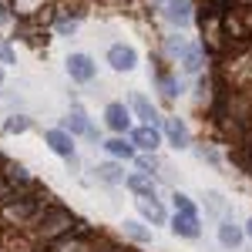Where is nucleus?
<instances>
[{
  "instance_id": "obj_25",
  "label": "nucleus",
  "mask_w": 252,
  "mask_h": 252,
  "mask_svg": "<svg viewBox=\"0 0 252 252\" xmlns=\"http://www.w3.org/2000/svg\"><path fill=\"white\" fill-rule=\"evenodd\" d=\"M195 155L202 158V161H209L212 168H222V158H219V152H215L212 145H198V148H195Z\"/></svg>"
},
{
  "instance_id": "obj_16",
  "label": "nucleus",
  "mask_w": 252,
  "mask_h": 252,
  "mask_svg": "<svg viewBox=\"0 0 252 252\" xmlns=\"http://www.w3.org/2000/svg\"><path fill=\"white\" fill-rule=\"evenodd\" d=\"M161 125H165V138L172 141L175 148H189V145H192V138H189V125H185L182 118H165Z\"/></svg>"
},
{
  "instance_id": "obj_32",
  "label": "nucleus",
  "mask_w": 252,
  "mask_h": 252,
  "mask_svg": "<svg viewBox=\"0 0 252 252\" xmlns=\"http://www.w3.org/2000/svg\"><path fill=\"white\" fill-rule=\"evenodd\" d=\"M155 3H168V0H155Z\"/></svg>"
},
{
  "instance_id": "obj_28",
  "label": "nucleus",
  "mask_w": 252,
  "mask_h": 252,
  "mask_svg": "<svg viewBox=\"0 0 252 252\" xmlns=\"http://www.w3.org/2000/svg\"><path fill=\"white\" fill-rule=\"evenodd\" d=\"M14 61H17V54H14V51L0 40V64H14Z\"/></svg>"
},
{
  "instance_id": "obj_23",
  "label": "nucleus",
  "mask_w": 252,
  "mask_h": 252,
  "mask_svg": "<svg viewBox=\"0 0 252 252\" xmlns=\"http://www.w3.org/2000/svg\"><path fill=\"white\" fill-rule=\"evenodd\" d=\"M158 88H161V94L168 97V101H175V97L182 94V84H178L175 74H158Z\"/></svg>"
},
{
  "instance_id": "obj_26",
  "label": "nucleus",
  "mask_w": 252,
  "mask_h": 252,
  "mask_svg": "<svg viewBox=\"0 0 252 252\" xmlns=\"http://www.w3.org/2000/svg\"><path fill=\"white\" fill-rule=\"evenodd\" d=\"M54 34H61V37H74V34H78V20L61 17L58 24H54Z\"/></svg>"
},
{
  "instance_id": "obj_13",
  "label": "nucleus",
  "mask_w": 252,
  "mask_h": 252,
  "mask_svg": "<svg viewBox=\"0 0 252 252\" xmlns=\"http://www.w3.org/2000/svg\"><path fill=\"white\" fill-rule=\"evenodd\" d=\"M168 229H172L178 239H198V235H202V222H198V215H182V212H175Z\"/></svg>"
},
{
  "instance_id": "obj_31",
  "label": "nucleus",
  "mask_w": 252,
  "mask_h": 252,
  "mask_svg": "<svg viewBox=\"0 0 252 252\" xmlns=\"http://www.w3.org/2000/svg\"><path fill=\"white\" fill-rule=\"evenodd\" d=\"M0 84H3V64H0Z\"/></svg>"
},
{
  "instance_id": "obj_12",
  "label": "nucleus",
  "mask_w": 252,
  "mask_h": 252,
  "mask_svg": "<svg viewBox=\"0 0 252 252\" xmlns=\"http://www.w3.org/2000/svg\"><path fill=\"white\" fill-rule=\"evenodd\" d=\"M101 148H104V152H108L111 158H118V161H135V155H138L128 135H115V138H108V141H101Z\"/></svg>"
},
{
  "instance_id": "obj_24",
  "label": "nucleus",
  "mask_w": 252,
  "mask_h": 252,
  "mask_svg": "<svg viewBox=\"0 0 252 252\" xmlns=\"http://www.w3.org/2000/svg\"><path fill=\"white\" fill-rule=\"evenodd\" d=\"M172 205H175V212H182V215H198L195 202L185 192H172Z\"/></svg>"
},
{
  "instance_id": "obj_17",
  "label": "nucleus",
  "mask_w": 252,
  "mask_h": 252,
  "mask_svg": "<svg viewBox=\"0 0 252 252\" xmlns=\"http://www.w3.org/2000/svg\"><path fill=\"white\" fill-rule=\"evenodd\" d=\"M178 64H182L185 74H202V67H205V51H202L198 44H189V47L182 51Z\"/></svg>"
},
{
  "instance_id": "obj_1",
  "label": "nucleus",
  "mask_w": 252,
  "mask_h": 252,
  "mask_svg": "<svg viewBox=\"0 0 252 252\" xmlns=\"http://www.w3.org/2000/svg\"><path fill=\"white\" fill-rule=\"evenodd\" d=\"M0 215H3V222H10V225H24V222H31V219L40 215V205L31 202V198H20V195H7V198L0 202Z\"/></svg>"
},
{
  "instance_id": "obj_15",
  "label": "nucleus",
  "mask_w": 252,
  "mask_h": 252,
  "mask_svg": "<svg viewBox=\"0 0 252 252\" xmlns=\"http://www.w3.org/2000/svg\"><path fill=\"white\" fill-rule=\"evenodd\" d=\"M192 3L189 0H168L165 3V20L168 24H175V27H189L192 24Z\"/></svg>"
},
{
  "instance_id": "obj_11",
  "label": "nucleus",
  "mask_w": 252,
  "mask_h": 252,
  "mask_svg": "<svg viewBox=\"0 0 252 252\" xmlns=\"http://www.w3.org/2000/svg\"><path fill=\"white\" fill-rule=\"evenodd\" d=\"M138 212L145 215V222H152V225H165L168 222V212H165V205L158 202V198H152V195H141V198H135Z\"/></svg>"
},
{
  "instance_id": "obj_10",
  "label": "nucleus",
  "mask_w": 252,
  "mask_h": 252,
  "mask_svg": "<svg viewBox=\"0 0 252 252\" xmlns=\"http://www.w3.org/2000/svg\"><path fill=\"white\" fill-rule=\"evenodd\" d=\"M128 111H131L135 118H141V125H158L155 104H152L145 94H138V91H131V94H128Z\"/></svg>"
},
{
  "instance_id": "obj_27",
  "label": "nucleus",
  "mask_w": 252,
  "mask_h": 252,
  "mask_svg": "<svg viewBox=\"0 0 252 252\" xmlns=\"http://www.w3.org/2000/svg\"><path fill=\"white\" fill-rule=\"evenodd\" d=\"M209 209H212V212L219 215V219H225V215H232V212H229V205L222 202V195H215V192H209Z\"/></svg>"
},
{
  "instance_id": "obj_33",
  "label": "nucleus",
  "mask_w": 252,
  "mask_h": 252,
  "mask_svg": "<svg viewBox=\"0 0 252 252\" xmlns=\"http://www.w3.org/2000/svg\"><path fill=\"white\" fill-rule=\"evenodd\" d=\"M0 165H3V155H0Z\"/></svg>"
},
{
  "instance_id": "obj_30",
  "label": "nucleus",
  "mask_w": 252,
  "mask_h": 252,
  "mask_svg": "<svg viewBox=\"0 0 252 252\" xmlns=\"http://www.w3.org/2000/svg\"><path fill=\"white\" fill-rule=\"evenodd\" d=\"M242 232H246V235H249V239H252V219H249V222H246V229H242Z\"/></svg>"
},
{
  "instance_id": "obj_7",
  "label": "nucleus",
  "mask_w": 252,
  "mask_h": 252,
  "mask_svg": "<svg viewBox=\"0 0 252 252\" xmlns=\"http://www.w3.org/2000/svg\"><path fill=\"white\" fill-rule=\"evenodd\" d=\"M128 138H131L135 152H158V148H161V131H158V125H141V128H131V131H128Z\"/></svg>"
},
{
  "instance_id": "obj_20",
  "label": "nucleus",
  "mask_w": 252,
  "mask_h": 252,
  "mask_svg": "<svg viewBox=\"0 0 252 252\" xmlns=\"http://www.w3.org/2000/svg\"><path fill=\"white\" fill-rule=\"evenodd\" d=\"M121 232L128 235V239H135V242H141V246L152 242V229L141 225V222H135V219H125V222H121Z\"/></svg>"
},
{
  "instance_id": "obj_22",
  "label": "nucleus",
  "mask_w": 252,
  "mask_h": 252,
  "mask_svg": "<svg viewBox=\"0 0 252 252\" xmlns=\"http://www.w3.org/2000/svg\"><path fill=\"white\" fill-rule=\"evenodd\" d=\"M135 165H138L145 175H152V178H155L158 168H161V158H158L155 152H145V155H135Z\"/></svg>"
},
{
  "instance_id": "obj_6",
  "label": "nucleus",
  "mask_w": 252,
  "mask_h": 252,
  "mask_svg": "<svg viewBox=\"0 0 252 252\" xmlns=\"http://www.w3.org/2000/svg\"><path fill=\"white\" fill-rule=\"evenodd\" d=\"M104 125H108L115 135H128V131H131V111H128V104H125V101H111V104L104 108Z\"/></svg>"
},
{
  "instance_id": "obj_34",
  "label": "nucleus",
  "mask_w": 252,
  "mask_h": 252,
  "mask_svg": "<svg viewBox=\"0 0 252 252\" xmlns=\"http://www.w3.org/2000/svg\"><path fill=\"white\" fill-rule=\"evenodd\" d=\"M0 97H3V94H0Z\"/></svg>"
},
{
  "instance_id": "obj_14",
  "label": "nucleus",
  "mask_w": 252,
  "mask_h": 252,
  "mask_svg": "<svg viewBox=\"0 0 252 252\" xmlns=\"http://www.w3.org/2000/svg\"><path fill=\"white\" fill-rule=\"evenodd\" d=\"M3 182L10 185V189H27V185H34V175L27 165H20V161H3Z\"/></svg>"
},
{
  "instance_id": "obj_19",
  "label": "nucleus",
  "mask_w": 252,
  "mask_h": 252,
  "mask_svg": "<svg viewBox=\"0 0 252 252\" xmlns=\"http://www.w3.org/2000/svg\"><path fill=\"white\" fill-rule=\"evenodd\" d=\"M94 178L101 182V185H125V172H121V165H115V161H101L94 168Z\"/></svg>"
},
{
  "instance_id": "obj_9",
  "label": "nucleus",
  "mask_w": 252,
  "mask_h": 252,
  "mask_svg": "<svg viewBox=\"0 0 252 252\" xmlns=\"http://www.w3.org/2000/svg\"><path fill=\"white\" fill-rule=\"evenodd\" d=\"M242 239H246V232H242V225L235 222L232 215L219 219V246H225V249H239Z\"/></svg>"
},
{
  "instance_id": "obj_21",
  "label": "nucleus",
  "mask_w": 252,
  "mask_h": 252,
  "mask_svg": "<svg viewBox=\"0 0 252 252\" xmlns=\"http://www.w3.org/2000/svg\"><path fill=\"white\" fill-rule=\"evenodd\" d=\"M31 118L27 115H10L7 121H3V135H24V131H31Z\"/></svg>"
},
{
  "instance_id": "obj_2",
  "label": "nucleus",
  "mask_w": 252,
  "mask_h": 252,
  "mask_svg": "<svg viewBox=\"0 0 252 252\" xmlns=\"http://www.w3.org/2000/svg\"><path fill=\"white\" fill-rule=\"evenodd\" d=\"M61 128H64L71 138H88V141H97V128L91 125L88 111L81 108L78 101H71V111H67V118H64V125H61Z\"/></svg>"
},
{
  "instance_id": "obj_8",
  "label": "nucleus",
  "mask_w": 252,
  "mask_h": 252,
  "mask_svg": "<svg viewBox=\"0 0 252 252\" xmlns=\"http://www.w3.org/2000/svg\"><path fill=\"white\" fill-rule=\"evenodd\" d=\"M44 145L54 152L58 158H71V155H78V148H74V138L67 135L64 128H47L44 131Z\"/></svg>"
},
{
  "instance_id": "obj_18",
  "label": "nucleus",
  "mask_w": 252,
  "mask_h": 252,
  "mask_svg": "<svg viewBox=\"0 0 252 252\" xmlns=\"http://www.w3.org/2000/svg\"><path fill=\"white\" fill-rule=\"evenodd\" d=\"M125 189L135 192V198H141V195H152L155 198V178L145 175V172H131V175H125Z\"/></svg>"
},
{
  "instance_id": "obj_5",
  "label": "nucleus",
  "mask_w": 252,
  "mask_h": 252,
  "mask_svg": "<svg viewBox=\"0 0 252 252\" xmlns=\"http://www.w3.org/2000/svg\"><path fill=\"white\" fill-rule=\"evenodd\" d=\"M37 232L44 235V239H61V235L71 229V215L64 212V209H47V212L37 219Z\"/></svg>"
},
{
  "instance_id": "obj_29",
  "label": "nucleus",
  "mask_w": 252,
  "mask_h": 252,
  "mask_svg": "<svg viewBox=\"0 0 252 252\" xmlns=\"http://www.w3.org/2000/svg\"><path fill=\"white\" fill-rule=\"evenodd\" d=\"M7 195H10V185H7V182H3V175H0V202H3Z\"/></svg>"
},
{
  "instance_id": "obj_4",
  "label": "nucleus",
  "mask_w": 252,
  "mask_h": 252,
  "mask_svg": "<svg viewBox=\"0 0 252 252\" xmlns=\"http://www.w3.org/2000/svg\"><path fill=\"white\" fill-rule=\"evenodd\" d=\"M104 61H108L111 71L128 74V71H135V67H138V51L131 47V44H111L108 54H104Z\"/></svg>"
},
{
  "instance_id": "obj_3",
  "label": "nucleus",
  "mask_w": 252,
  "mask_h": 252,
  "mask_svg": "<svg viewBox=\"0 0 252 252\" xmlns=\"http://www.w3.org/2000/svg\"><path fill=\"white\" fill-rule=\"evenodd\" d=\"M64 67H67V78L74 81V84H91L97 78V64L91 54H84V51H74V54H67L64 61Z\"/></svg>"
}]
</instances>
